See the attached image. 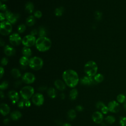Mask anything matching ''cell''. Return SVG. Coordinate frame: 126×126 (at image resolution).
Wrapping results in <instances>:
<instances>
[{
    "instance_id": "cell-1",
    "label": "cell",
    "mask_w": 126,
    "mask_h": 126,
    "mask_svg": "<svg viewBox=\"0 0 126 126\" xmlns=\"http://www.w3.org/2000/svg\"><path fill=\"white\" fill-rule=\"evenodd\" d=\"M63 78L65 84L69 87H75L79 82V77L77 72L72 69L65 70L63 74Z\"/></svg>"
},
{
    "instance_id": "cell-2",
    "label": "cell",
    "mask_w": 126,
    "mask_h": 126,
    "mask_svg": "<svg viewBox=\"0 0 126 126\" xmlns=\"http://www.w3.org/2000/svg\"><path fill=\"white\" fill-rule=\"evenodd\" d=\"M51 45L52 42L50 39L45 36L39 37L36 40V47L40 52H45L51 48Z\"/></svg>"
},
{
    "instance_id": "cell-3",
    "label": "cell",
    "mask_w": 126,
    "mask_h": 126,
    "mask_svg": "<svg viewBox=\"0 0 126 126\" xmlns=\"http://www.w3.org/2000/svg\"><path fill=\"white\" fill-rule=\"evenodd\" d=\"M98 67L96 63L93 61L88 62L84 65V71L86 74L90 77L94 76L97 73Z\"/></svg>"
},
{
    "instance_id": "cell-4",
    "label": "cell",
    "mask_w": 126,
    "mask_h": 126,
    "mask_svg": "<svg viewBox=\"0 0 126 126\" xmlns=\"http://www.w3.org/2000/svg\"><path fill=\"white\" fill-rule=\"evenodd\" d=\"M43 65V60L39 57H33L30 59L29 65L30 67L33 70H39L42 68Z\"/></svg>"
},
{
    "instance_id": "cell-5",
    "label": "cell",
    "mask_w": 126,
    "mask_h": 126,
    "mask_svg": "<svg viewBox=\"0 0 126 126\" xmlns=\"http://www.w3.org/2000/svg\"><path fill=\"white\" fill-rule=\"evenodd\" d=\"M20 93L23 99L29 100L33 96L34 94V89L32 86H27L21 89Z\"/></svg>"
},
{
    "instance_id": "cell-6",
    "label": "cell",
    "mask_w": 126,
    "mask_h": 126,
    "mask_svg": "<svg viewBox=\"0 0 126 126\" xmlns=\"http://www.w3.org/2000/svg\"><path fill=\"white\" fill-rule=\"evenodd\" d=\"M12 27L11 24L8 21H3L0 23V32L3 35H8L12 31Z\"/></svg>"
},
{
    "instance_id": "cell-7",
    "label": "cell",
    "mask_w": 126,
    "mask_h": 126,
    "mask_svg": "<svg viewBox=\"0 0 126 126\" xmlns=\"http://www.w3.org/2000/svg\"><path fill=\"white\" fill-rule=\"evenodd\" d=\"M36 42L35 37L31 34L27 35L22 39V44L26 47H31L33 46Z\"/></svg>"
},
{
    "instance_id": "cell-8",
    "label": "cell",
    "mask_w": 126,
    "mask_h": 126,
    "mask_svg": "<svg viewBox=\"0 0 126 126\" xmlns=\"http://www.w3.org/2000/svg\"><path fill=\"white\" fill-rule=\"evenodd\" d=\"M107 106L110 112L118 113L120 110V105L117 100H111L108 103Z\"/></svg>"
},
{
    "instance_id": "cell-9",
    "label": "cell",
    "mask_w": 126,
    "mask_h": 126,
    "mask_svg": "<svg viewBox=\"0 0 126 126\" xmlns=\"http://www.w3.org/2000/svg\"><path fill=\"white\" fill-rule=\"evenodd\" d=\"M44 96L40 93H36L34 94L32 97V101L33 103L36 106H40L43 104L44 102Z\"/></svg>"
},
{
    "instance_id": "cell-10",
    "label": "cell",
    "mask_w": 126,
    "mask_h": 126,
    "mask_svg": "<svg viewBox=\"0 0 126 126\" xmlns=\"http://www.w3.org/2000/svg\"><path fill=\"white\" fill-rule=\"evenodd\" d=\"M9 41L11 45L13 46H18L22 41L20 36L16 33H14L9 36Z\"/></svg>"
},
{
    "instance_id": "cell-11",
    "label": "cell",
    "mask_w": 126,
    "mask_h": 126,
    "mask_svg": "<svg viewBox=\"0 0 126 126\" xmlns=\"http://www.w3.org/2000/svg\"><path fill=\"white\" fill-rule=\"evenodd\" d=\"M5 15L6 19L11 24H15L17 22V19L19 16L18 14H14L13 13L8 10L6 11Z\"/></svg>"
},
{
    "instance_id": "cell-12",
    "label": "cell",
    "mask_w": 126,
    "mask_h": 126,
    "mask_svg": "<svg viewBox=\"0 0 126 126\" xmlns=\"http://www.w3.org/2000/svg\"><path fill=\"white\" fill-rule=\"evenodd\" d=\"M35 77L34 75L31 72L25 73L22 77V81L26 84H31L34 82Z\"/></svg>"
},
{
    "instance_id": "cell-13",
    "label": "cell",
    "mask_w": 126,
    "mask_h": 126,
    "mask_svg": "<svg viewBox=\"0 0 126 126\" xmlns=\"http://www.w3.org/2000/svg\"><path fill=\"white\" fill-rule=\"evenodd\" d=\"M92 119L96 124H101L103 120V116L101 112L95 111L92 115Z\"/></svg>"
},
{
    "instance_id": "cell-14",
    "label": "cell",
    "mask_w": 126,
    "mask_h": 126,
    "mask_svg": "<svg viewBox=\"0 0 126 126\" xmlns=\"http://www.w3.org/2000/svg\"><path fill=\"white\" fill-rule=\"evenodd\" d=\"M8 96L12 103L15 104L18 102L19 99V95L17 92L14 90L10 91L8 93Z\"/></svg>"
},
{
    "instance_id": "cell-15",
    "label": "cell",
    "mask_w": 126,
    "mask_h": 126,
    "mask_svg": "<svg viewBox=\"0 0 126 126\" xmlns=\"http://www.w3.org/2000/svg\"><path fill=\"white\" fill-rule=\"evenodd\" d=\"M80 82L82 84H83L85 85H91L92 84H93L95 82V81L94 79L92 78V77L88 76H84L83 78H82L81 79Z\"/></svg>"
},
{
    "instance_id": "cell-16",
    "label": "cell",
    "mask_w": 126,
    "mask_h": 126,
    "mask_svg": "<svg viewBox=\"0 0 126 126\" xmlns=\"http://www.w3.org/2000/svg\"><path fill=\"white\" fill-rule=\"evenodd\" d=\"M4 52L7 56H12L15 54V50L9 45H6L4 49Z\"/></svg>"
},
{
    "instance_id": "cell-17",
    "label": "cell",
    "mask_w": 126,
    "mask_h": 126,
    "mask_svg": "<svg viewBox=\"0 0 126 126\" xmlns=\"http://www.w3.org/2000/svg\"><path fill=\"white\" fill-rule=\"evenodd\" d=\"M0 112L2 115L5 116L9 114L10 112V108L6 103H1L0 104Z\"/></svg>"
},
{
    "instance_id": "cell-18",
    "label": "cell",
    "mask_w": 126,
    "mask_h": 126,
    "mask_svg": "<svg viewBox=\"0 0 126 126\" xmlns=\"http://www.w3.org/2000/svg\"><path fill=\"white\" fill-rule=\"evenodd\" d=\"M54 85L56 88L60 91H63L65 89V85L63 81L60 79H57L54 82Z\"/></svg>"
},
{
    "instance_id": "cell-19",
    "label": "cell",
    "mask_w": 126,
    "mask_h": 126,
    "mask_svg": "<svg viewBox=\"0 0 126 126\" xmlns=\"http://www.w3.org/2000/svg\"><path fill=\"white\" fill-rule=\"evenodd\" d=\"M31 105V102L29 100L22 99L20 100L18 103V106L20 108H23L24 107H30Z\"/></svg>"
},
{
    "instance_id": "cell-20",
    "label": "cell",
    "mask_w": 126,
    "mask_h": 126,
    "mask_svg": "<svg viewBox=\"0 0 126 126\" xmlns=\"http://www.w3.org/2000/svg\"><path fill=\"white\" fill-rule=\"evenodd\" d=\"M22 116L21 113L17 110L13 111L10 114L11 118L13 120H17L20 119Z\"/></svg>"
},
{
    "instance_id": "cell-21",
    "label": "cell",
    "mask_w": 126,
    "mask_h": 126,
    "mask_svg": "<svg viewBox=\"0 0 126 126\" xmlns=\"http://www.w3.org/2000/svg\"><path fill=\"white\" fill-rule=\"evenodd\" d=\"M116 100L120 104H123L126 101V96L125 94L121 93L117 95Z\"/></svg>"
},
{
    "instance_id": "cell-22",
    "label": "cell",
    "mask_w": 126,
    "mask_h": 126,
    "mask_svg": "<svg viewBox=\"0 0 126 126\" xmlns=\"http://www.w3.org/2000/svg\"><path fill=\"white\" fill-rule=\"evenodd\" d=\"M33 9H34V5L32 2L29 1L26 3L25 10L28 13H32L33 11Z\"/></svg>"
},
{
    "instance_id": "cell-23",
    "label": "cell",
    "mask_w": 126,
    "mask_h": 126,
    "mask_svg": "<svg viewBox=\"0 0 126 126\" xmlns=\"http://www.w3.org/2000/svg\"><path fill=\"white\" fill-rule=\"evenodd\" d=\"M22 52L23 56H25L26 57H29L32 55V51L31 49L28 47L25 46L23 47L22 50Z\"/></svg>"
},
{
    "instance_id": "cell-24",
    "label": "cell",
    "mask_w": 126,
    "mask_h": 126,
    "mask_svg": "<svg viewBox=\"0 0 126 126\" xmlns=\"http://www.w3.org/2000/svg\"><path fill=\"white\" fill-rule=\"evenodd\" d=\"M29 62L30 60L28 59V57H26L25 56L22 57L19 60V63L20 64L23 66H27L28 64H29Z\"/></svg>"
},
{
    "instance_id": "cell-25",
    "label": "cell",
    "mask_w": 126,
    "mask_h": 126,
    "mask_svg": "<svg viewBox=\"0 0 126 126\" xmlns=\"http://www.w3.org/2000/svg\"><path fill=\"white\" fill-rule=\"evenodd\" d=\"M35 22V20L33 16L30 15L26 19V24L29 26H33Z\"/></svg>"
},
{
    "instance_id": "cell-26",
    "label": "cell",
    "mask_w": 126,
    "mask_h": 126,
    "mask_svg": "<svg viewBox=\"0 0 126 126\" xmlns=\"http://www.w3.org/2000/svg\"><path fill=\"white\" fill-rule=\"evenodd\" d=\"M47 94L49 96L52 98H54L56 96V90L53 88H50L47 90Z\"/></svg>"
},
{
    "instance_id": "cell-27",
    "label": "cell",
    "mask_w": 126,
    "mask_h": 126,
    "mask_svg": "<svg viewBox=\"0 0 126 126\" xmlns=\"http://www.w3.org/2000/svg\"><path fill=\"white\" fill-rule=\"evenodd\" d=\"M78 96V91L76 89H73L70 91L69 98L71 100H75Z\"/></svg>"
},
{
    "instance_id": "cell-28",
    "label": "cell",
    "mask_w": 126,
    "mask_h": 126,
    "mask_svg": "<svg viewBox=\"0 0 126 126\" xmlns=\"http://www.w3.org/2000/svg\"><path fill=\"white\" fill-rule=\"evenodd\" d=\"M11 74L15 78H18L21 76V73L19 70L17 68H13L11 70Z\"/></svg>"
},
{
    "instance_id": "cell-29",
    "label": "cell",
    "mask_w": 126,
    "mask_h": 126,
    "mask_svg": "<svg viewBox=\"0 0 126 126\" xmlns=\"http://www.w3.org/2000/svg\"><path fill=\"white\" fill-rule=\"evenodd\" d=\"M105 122L109 124H113L116 121V118L114 116L108 115L105 118Z\"/></svg>"
},
{
    "instance_id": "cell-30",
    "label": "cell",
    "mask_w": 126,
    "mask_h": 126,
    "mask_svg": "<svg viewBox=\"0 0 126 126\" xmlns=\"http://www.w3.org/2000/svg\"><path fill=\"white\" fill-rule=\"evenodd\" d=\"M94 81L96 83H101L104 80V76L102 74L100 73L96 74L94 78Z\"/></svg>"
},
{
    "instance_id": "cell-31",
    "label": "cell",
    "mask_w": 126,
    "mask_h": 126,
    "mask_svg": "<svg viewBox=\"0 0 126 126\" xmlns=\"http://www.w3.org/2000/svg\"><path fill=\"white\" fill-rule=\"evenodd\" d=\"M67 115L69 118H70L71 120H73L75 119L76 116V112L73 109L69 110L67 112Z\"/></svg>"
},
{
    "instance_id": "cell-32",
    "label": "cell",
    "mask_w": 126,
    "mask_h": 126,
    "mask_svg": "<svg viewBox=\"0 0 126 126\" xmlns=\"http://www.w3.org/2000/svg\"><path fill=\"white\" fill-rule=\"evenodd\" d=\"M63 12V7H60L57 8L55 9V13L56 16H61L62 15Z\"/></svg>"
},
{
    "instance_id": "cell-33",
    "label": "cell",
    "mask_w": 126,
    "mask_h": 126,
    "mask_svg": "<svg viewBox=\"0 0 126 126\" xmlns=\"http://www.w3.org/2000/svg\"><path fill=\"white\" fill-rule=\"evenodd\" d=\"M119 123L120 126H126V116L120 117Z\"/></svg>"
},
{
    "instance_id": "cell-34",
    "label": "cell",
    "mask_w": 126,
    "mask_h": 126,
    "mask_svg": "<svg viewBox=\"0 0 126 126\" xmlns=\"http://www.w3.org/2000/svg\"><path fill=\"white\" fill-rule=\"evenodd\" d=\"M39 36L40 37L45 36L46 35V31L44 28L40 27L39 30Z\"/></svg>"
},
{
    "instance_id": "cell-35",
    "label": "cell",
    "mask_w": 126,
    "mask_h": 126,
    "mask_svg": "<svg viewBox=\"0 0 126 126\" xmlns=\"http://www.w3.org/2000/svg\"><path fill=\"white\" fill-rule=\"evenodd\" d=\"M8 82H7L6 81H4L0 84V90H2L6 89L8 87Z\"/></svg>"
},
{
    "instance_id": "cell-36",
    "label": "cell",
    "mask_w": 126,
    "mask_h": 126,
    "mask_svg": "<svg viewBox=\"0 0 126 126\" xmlns=\"http://www.w3.org/2000/svg\"><path fill=\"white\" fill-rule=\"evenodd\" d=\"M26 27L25 25L21 24L18 27V31L19 33H22L26 30Z\"/></svg>"
},
{
    "instance_id": "cell-37",
    "label": "cell",
    "mask_w": 126,
    "mask_h": 126,
    "mask_svg": "<svg viewBox=\"0 0 126 126\" xmlns=\"http://www.w3.org/2000/svg\"><path fill=\"white\" fill-rule=\"evenodd\" d=\"M105 106V104L102 101H98L96 104V108L100 110H101Z\"/></svg>"
},
{
    "instance_id": "cell-38",
    "label": "cell",
    "mask_w": 126,
    "mask_h": 126,
    "mask_svg": "<svg viewBox=\"0 0 126 126\" xmlns=\"http://www.w3.org/2000/svg\"><path fill=\"white\" fill-rule=\"evenodd\" d=\"M109 111V110L108 107L107 106H106V105L105 106H104L101 109V112L103 114H107L108 113Z\"/></svg>"
},
{
    "instance_id": "cell-39",
    "label": "cell",
    "mask_w": 126,
    "mask_h": 126,
    "mask_svg": "<svg viewBox=\"0 0 126 126\" xmlns=\"http://www.w3.org/2000/svg\"><path fill=\"white\" fill-rule=\"evenodd\" d=\"M34 16L37 18H40L42 16V13L39 10H36L34 13Z\"/></svg>"
},
{
    "instance_id": "cell-40",
    "label": "cell",
    "mask_w": 126,
    "mask_h": 126,
    "mask_svg": "<svg viewBox=\"0 0 126 126\" xmlns=\"http://www.w3.org/2000/svg\"><path fill=\"white\" fill-rule=\"evenodd\" d=\"M95 17L97 20H100L102 17V13L99 11H96L95 13Z\"/></svg>"
},
{
    "instance_id": "cell-41",
    "label": "cell",
    "mask_w": 126,
    "mask_h": 126,
    "mask_svg": "<svg viewBox=\"0 0 126 126\" xmlns=\"http://www.w3.org/2000/svg\"><path fill=\"white\" fill-rule=\"evenodd\" d=\"M8 63V59L6 58H3L1 60V64L2 65H6Z\"/></svg>"
},
{
    "instance_id": "cell-42",
    "label": "cell",
    "mask_w": 126,
    "mask_h": 126,
    "mask_svg": "<svg viewBox=\"0 0 126 126\" xmlns=\"http://www.w3.org/2000/svg\"><path fill=\"white\" fill-rule=\"evenodd\" d=\"M0 9L2 11H6L7 9V6L6 5H5V4H2L0 2Z\"/></svg>"
},
{
    "instance_id": "cell-43",
    "label": "cell",
    "mask_w": 126,
    "mask_h": 126,
    "mask_svg": "<svg viewBox=\"0 0 126 126\" xmlns=\"http://www.w3.org/2000/svg\"><path fill=\"white\" fill-rule=\"evenodd\" d=\"M76 109L78 111H82L83 110V107L82 105H78L76 106Z\"/></svg>"
},
{
    "instance_id": "cell-44",
    "label": "cell",
    "mask_w": 126,
    "mask_h": 126,
    "mask_svg": "<svg viewBox=\"0 0 126 126\" xmlns=\"http://www.w3.org/2000/svg\"><path fill=\"white\" fill-rule=\"evenodd\" d=\"M37 33V30H35V29L33 30L31 32V34L32 35H33V36L36 35Z\"/></svg>"
},
{
    "instance_id": "cell-45",
    "label": "cell",
    "mask_w": 126,
    "mask_h": 126,
    "mask_svg": "<svg viewBox=\"0 0 126 126\" xmlns=\"http://www.w3.org/2000/svg\"><path fill=\"white\" fill-rule=\"evenodd\" d=\"M0 21H2L3 20L5 19V15H4V14H3L2 13H0Z\"/></svg>"
},
{
    "instance_id": "cell-46",
    "label": "cell",
    "mask_w": 126,
    "mask_h": 126,
    "mask_svg": "<svg viewBox=\"0 0 126 126\" xmlns=\"http://www.w3.org/2000/svg\"><path fill=\"white\" fill-rule=\"evenodd\" d=\"M0 78H1L2 77L3 74H4V69L1 66L0 67Z\"/></svg>"
},
{
    "instance_id": "cell-47",
    "label": "cell",
    "mask_w": 126,
    "mask_h": 126,
    "mask_svg": "<svg viewBox=\"0 0 126 126\" xmlns=\"http://www.w3.org/2000/svg\"><path fill=\"white\" fill-rule=\"evenodd\" d=\"M9 119H4V121H3V123H4L5 124H7L9 123Z\"/></svg>"
},
{
    "instance_id": "cell-48",
    "label": "cell",
    "mask_w": 126,
    "mask_h": 126,
    "mask_svg": "<svg viewBox=\"0 0 126 126\" xmlns=\"http://www.w3.org/2000/svg\"><path fill=\"white\" fill-rule=\"evenodd\" d=\"M0 45H1V46H3V45H4V41L2 40V39H0Z\"/></svg>"
},
{
    "instance_id": "cell-49",
    "label": "cell",
    "mask_w": 126,
    "mask_h": 126,
    "mask_svg": "<svg viewBox=\"0 0 126 126\" xmlns=\"http://www.w3.org/2000/svg\"><path fill=\"white\" fill-rule=\"evenodd\" d=\"M61 98L62 99H64V97H65V95H64V94H61Z\"/></svg>"
},
{
    "instance_id": "cell-50",
    "label": "cell",
    "mask_w": 126,
    "mask_h": 126,
    "mask_svg": "<svg viewBox=\"0 0 126 126\" xmlns=\"http://www.w3.org/2000/svg\"><path fill=\"white\" fill-rule=\"evenodd\" d=\"M123 107L124 109L126 111V101L123 103Z\"/></svg>"
},
{
    "instance_id": "cell-51",
    "label": "cell",
    "mask_w": 126,
    "mask_h": 126,
    "mask_svg": "<svg viewBox=\"0 0 126 126\" xmlns=\"http://www.w3.org/2000/svg\"><path fill=\"white\" fill-rule=\"evenodd\" d=\"M63 126H71V125L68 123H64Z\"/></svg>"
},
{
    "instance_id": "cell-52",
    "label": "cell",
    "mask_w": 126,
    "mask_h": 126,
    "mask_svg": "<svg viewBox=\"0 0 126 126\" xmlns=\"http://www.w3.org/2000/svg\"><path fill=\"white\" fill-rule=\"evenodd\" d=\"M0 96H1V98H2L3 97H4V95H3V94L2 93V91L0 92Z\"/></svg>"
},
{
    "instance_id": "cell-53",
    "label": "cell",
    "mask_w": 126,
    "mask_h": 126,
    "mask_svg": "<svg viewBox=\"0 0 126 126\" xmlns=\"http://www.w3.org/2000/svg\"><path fill=\"white\" fill-rule=\"evenodd\" d=\"M101 126H106V125L105 124L103 123V124H102V125H101Z\"/></svg>"
},
{
    "instance_id": "cell-54",
    "label": "cell",
    "mask_w": 126,
    "mask_h": 126,
    "mask_svg": "<svg viewBox=\"0 0 126 126\" xmlns=\"http://www.w3.org/2000/svg\"><path fill=\"white\" fill-rule=\"evenodd\" d=\"M3 1H6V0H2Z\"/></svg>"
},
{
    "instance_id": "cell-55",
    "label": "cell",
    "mask_w": 126,
    "mask_h": 126,
    "mask_svg": "<svg viewBox=\"0 0 126 126\" xmlns=\"http://www.w3.org/2000/svg\"><path fill=\"white\" fill-rule=\"evenodd\" d=\"M125 95H126V92L125 93Z\"/></svg>"
}]
</instances>
